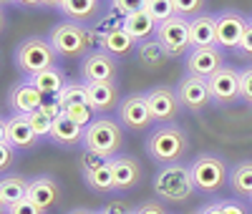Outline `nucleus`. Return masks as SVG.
Wrapping results in <instances>:
<instances>
[{"mask_svg":"<svg viewBox=\"0 0 252 214\" xmlns=\"http://www.w3.org/2000/svg\"><path fill=\"white\" fill-rule=\"evenodd\" d=\"M187 152H189V136L179 123H159L146 136V154L161 166L182 161Z\"/></svg>","mask_w":252,"mask_h":214,"instance_id":"f257e3e1","label":"nucleus"},{"mask_svg":"<svg viewBox=\"0 0 252 214\" xmlns=\"http://www.w3.org/2000/svg\"><path fill=\"white\" fill-rule=\"evenodd\" d=\"M194 191H197V186L192 182V171H189V164H184V161L161 166L154 177V194L161 202L182 204V202L192 199Z\"/></svg>","mask_w":252,"mask_h":214,"instance_id":"f03ea898","label":"nucleus"},{"mask_svg":"<svg viewBox=\"0 0 252 214\" xmlns=\"http://www.w3.org/2000/svg\"><path fill=\"white\" fill-rule=\"evenodd\" d=\"M48 43L58 58H68V61H81L91 53L94 46V33L86 26H78L73 20H61L56 23L48 33Z\"/></svg>","mask_w":252,"mask_h":214,"instance_id":"7ed1b4c3","label":"nucleus"},{"mask_svg":"<svg viewBox=\"0 0 252 214\" xmlns=\"http://www.w3.org/2000/svg\"><path fill=\"white\" fill-rule=\"evenodd\" d=\"M83 149L103 159H114L124 149V126L109 116H96L83 131Z\"/></svg>","mask_w":252,"mask_h":214,"instance_id":"20e7f679","label":"nucleus"},{"mask_svg":"<svg viewBox=\"0 0 252 214\" xmlns=\"http://www.w3.org/2000/svg\"><path fill=\"white\" fill-rule=\"evenodd\" d=\"M58 61L61 58L48 43V38H40V35H31L26 40H20V46L15 48V68L26 78H33L48 68H56Z\"/></svg>","mask_w":252,"mask_h":214,"instance_id":"39448f33","label":"nucleus"},{"mask_svg":"<svg viewBox=\"0 0 252 214\" xmlns=\"http://www.w3.org/2000/svg\"><path fill=\"white\" fill-rule=\"evenodd\" d=\"M189 171H192V182L197 191H202V194H217L229 177L227 161L217 154H199L189 164Z\"/></svg>","mask_w":252,"mask_h":214,"instance_id":"423d86ee","label":"nucleus"},{"mask_svg":"<svg viewBox=\"0 0 252 214\" xmlns=\"http://www.w3.org/2000/svg\"><path fill=\"white\" fill-rule=\"evenodd\" d=\"M159 46L164 48L166 58H187V53L192 51V35H189V20L182 15H174L169 20L157 26Z\"/></svg>","mask_w":252,"mask_h":214,"instance_id":"0eeeda50","label":"nucleus"},{"mask_svg":"<svg viewBox=\"0 0 252 214\" xmlns=\"http://www.w3.org/2000/svg\"><path fill=\"white\" fill-rule=\"evenodd\" d=\"M177 98L182 103L184 111H204L209 103H212V91H209V81L199 78V76H182V81L174 86Z\"/></svg>","mask_w":252,"mask_h":214,"instance_id":"6e6552de","label":"nucleus"},{"mask_svg":"<svg viewBox=\"0 0 252 214\" xmlns=\"http://www.w3.org/2000/svg\"><path fill=\"white\" fill-rule=\"evenodd\" d=\"M119 78V58L106 53L103 48L91 51L86 58H81V81L86 83H106Z\"/></svg>","mask_w":252,"mask_h":214,"instance_id":"1a4fd4ad","label":"nucleus"},{"mask_svg":"<svg viewBox=\"0 0 252 214\" xmlns=\"http://www.w3.org/2000/svg\"><path fill=\"white\" fill-rule=\"evenodd\" d=\"M146 103H149L154 121L159 123H177V119L184 111L172 86H154V89H149L146 91Z\"/></svg>","mask_w":252,"mask_h":214,"instance_id":"9d476101","label":"nucleus"},{"mask_svg":"<svg viewBox=\"0 0 252 214\" xmlns=\"http://www.w3.org/2000/svg\"><path fill=\"white\" fill-rule=\"evenodd\" d=\"M116 111H119V123L129 131H144L154 123L149 103H146V93H129L126 98H121V106Z\"/></svg>","mask_w":252,"mask_h":214,"instance_id":"9b49d317","label":"nucleus"},{"mask_svg":"<svg viewBox=\"0 0 252 214\" xmlns=\"http://www.w3.org/2000/svg\"><path fill=\"white\" fill-rule=\"evenodd\" d=\"M184 66L189 76H199V78H212L222 66H224V51L217 46L209 48H192L184 58Z\"/></svg>","mask_w":252,"mask_h":214,"instance_id":"f8f14e48","label":"nucleus"},{"mask_svg":"<svg viewBox=\"0 0 252 214\" xmlns=\"http://www.w3.org/2000/svg\"><path fill=\"white\" fill-rule=\"evenodd\" d=\"M247 23H250V18H245L237 10H222V13H217V48H222V51H237Z\"/></svg>","mask_w":252,"mask_h":214,"instance_id":"ddd939ff","label":"nucleus"},{"mask_svg":"<svg viewBox=\"0 0 252 214\" xmlns=\"http://www.w3.org/2000/svg\"><path fill=\"white\" fill-rule=\"evenodd\" d=\"M209 81V91H212V101L222 106H232L240 101V71L235 66H224L212 76Z\"/></svg>","mask_w":252,"mask_h":214,"instance_id":"4468645a","label":"nucleus"},{"mask_svg":"<svg viewBox=\"0 0 252 214\" xmlns=\"http://www.w3.org/2000/svg\"><path fill=\"white\" fill-rule=\"evenodd\" d=\"M43 101L46 96L31 81H18L8 91V106L13 109V114H20V116H31L33 111H38L43 106Z\"/></svg>","mask_w":252,"mask_h":214,"instance_id":"2eb2a0df","label":"nucleus"},{"mask_svg":"<svg viewBox=\"0 0 252 214\" xmlns=\"http://www.w3.org/2000/svg\"><path fill=\"white\" fill-rule=\"evenodd\" d=\"M89 86V103L91 109L101 116H106L111 111H116L121 106V89L116 81H106V83H86Z\"/></svg>","mask_w":252,"mask_h":214,"instance_id":"dca6fc26","label":"nucleus"},{"mask_svg":"<svg viewBox=\"0 0 252 214\" xmlns=\"http://www.w3.org/2000/svg\"><path fill=\"white\" fill-rule=\"evenodd\" d=\"M111 161V171H114V184H116V191H129L134 189L141 177H144V169L139 164V159L134 156H126V154H119Z\"/></svg>","mask_w":252,"mask_h":214,"instance_id":"f3484780","label":"nucleus"},{"mask_svg":"<svg viewBox=\"0 0 252 214\" xmlns=\"http://www.w3.org/2000/svg\"><path fill=\"white\" fill-rule=\"evenodd\" d=\"M28 199L35 202L43 212L53 209L61 199V186L53 177L48 174H40V177H33L31 179V186H28Z\"/></svg>","mask_w":252,"mask_h":214,"instance_id":"a211bd4d","label":"nucleus"},{"mask_svg":"<svg viewBox=\"0 0 252 214\" xmlns=\"http://www.w3.org/2000/svg\"><path fill=\"white\" fill-rule=\"evenodd\" d=\"M8 121V144L15 149V152H28L33 149L40 139L35 136V131L31 128V121L28 116H20V114H13Z\"/></svg>","mask_w":252,"mask_h":214,"instance_id":"6ab92c4d","label":"nucleus"},{"mask_svg":"<svg viewBox=\"0 0 252 214\" xmlns=\"http://www.w3.org/2000/svg\"><path fill=\"white\" fill-rule=\"evenodd\" d=\"M189 35H192V48H209L217 46V15L202 13L189 20Z\"/></svg>","mask_w":252,"mask_h":214,"instance_id":"aec40b11","label":"nucleus"},{"mask_svg":"<svg viewBox=\"0 0 252 214\" xmlns=\"http://www.w3.org/2000/svg\"><path fill=\"white\" fill-rule=\"evenodd\" d=\"M83 131H86L83 126L71 121L66 114H61L58 119H53V128L48 139L58 146H76V144H83Z\"/></svg>","mask_w":252,"mask_h":214,"instance_id":"412c9836","label":"nucleus"},{"mask_svg":"<svg viewBox=\"0 0 252 214\" xmlns=\"http://www.w3.org/2000/svg\"><path fill=\"white\" fill-rule=\"evenodd\" d=\"M61 13L78 26H86L101 15V0H63Z\"/></svg>","mask_w":252,"mask_h":214,"instance_id":"4be33fe9","label":"nucleus"},{"mask_svg":"<svg viewBox=\"0 0 252 214\" xmlns=\"http://www.w3.org/2000/svg\"><path fill=\"white\" fill-rule=\"evenodd\" d=\"M136 38H131L129 33L124 31V26L121 28H116V31H109V33H103L101 35V48L106 51V53H111V56H116V58H126V56H131L134 53V48H136Z\"/></svg>","mask_w":252,"mask_h":214,"instance_id":"5701e85b","label":"nucleus"},{"mask_svg":"<svg viewBox=\"0 0 252 214\" xmlns=\"http://www.w3.org/2000/svg\"><path fill=\"white\" fill-rule=\"evenodd\" d=\"M229 189L235 191L237 197L242 199H252V161H237L232 169H229V177H227Z\"/></svg>","mask_w":252,"mask_h":214,"instance_id":"b1692460","label":"nucleus"},{"mask_svg":"<svg viewBox=\"0 0 252 214\" xmlns=\"http://www.w3.org/2000/svg\"><path fill=\"white\" fill-rule=\"evenodd\" d=\"M121 26L131 38H136L141 43V40H149L152 35H157V26L159 23L146 10H141V13H134V15H126Z\"/></svg>","mask_w":252,"mask_h":214,"instance_id":"393cba45","label":"nucleus"},{"mask_svg":"<svg viewBox=\"0 0 252 214\" xmlns=\"http://www.w3.org/2000/svg\"><path fill=\"white\" fill-rule=\"evenodd\" d=\"M28 81H31L43 96H51V98H56V96L63 91V86L68 83V81H66V73H63L61 66L48 68V71L38 73V76H33V78H28Z\"/></svg>","mask_w":252,"mask_h":214,"instance_id":"a878e982","label":"nucleus"},{"mask_svg":"<svg viewBox=\"0 0 252 214\" xmlns=\"http://www.w3.org/2000/svg\"><path fill=\"white\" fill-rule=\"evenodd\" d=\"M83 182H86L89 189H94L96 194H111L116 191V184H114V171H111V161L101 164L98 169L83 174Z\"/></svg>","mask_w":252,"mask_h":214,"instance_id":"bb28decb","label":"nucleus"},{"mask_svg":"<svg viewBox=\"0 0 252 214\" xmlns=\"http://www.w3.org/2000/svg\"><path fill=\"white\" fill-rule=\"evenodd\" d=\"M28 186H31V179L26 177H3L0 179V199H3L5 207H10L28 197Z\"/></svg>","mask_w":252,"mask_h":214,"instance_id":"cd10ccee","label":"nucleus"},{"mask_svg":"<svg viewBox=\"0 0 252 214\" xmlns=\"http://www.w3.org/2000/svg\"><path fill=\"white\" fill-rule=\"evenodd\" d=\"M56 101L61 103V109L73 106V103H89V86H86V81H68L66 86H63V91L56 96Z\"/></svg>","mask_w":252,"mask_h":214,"instance_id":"c85d7f7f","label":"nucleus"},{"mask_svg":"<svg viewBox=\"0 0 252 214\" xmlns=\"http://www.w3.org/2000/svg\"><path fill=\"white\" fill-rule=\"evenodd\" d=\"M136 56H139V61L144 63L146 68H157V66H161V63L166 61V53H164V48L159 46L157 38L141 40L139 48H136Z\"/></svg>","mask_w":252,"mask_h":214,"instance_id":"c756f323","label":"nucleus"},{"mask_svg":"<svg viewBox=\"0 0 252 214\" xmlns=\"http://www.w3.org/2000/svg\"><path fill=\"white\" fill-rule=\"evenodd\" d=\"M63 114H66L71 121H76L78 126H83L86 128L98 114L91 109V103H73V106H66V109H63Z\"/></svg>","mask_w":252,"mask_h":214,"instance_id":"7c9ffc66","label":"nucleus"},{"mask_svg":"<svg viewBox=\"0 0 252 214\" xmlns=\"http://www.w3.org/2000/svg\"><path fill=\"white\" fill-rule=\"evenodd\" d=\"M146 13H149L157 23H164V20L174 18V0H146Z\"/></svg>","mask_w":252,"mask_h":214,"instance_id":"2f4dec72","label":"nucleus"},{"mask_svg":"<svg viewBox=\"0 0 252 214\" xmlns=\"http://www.w3.org/2000/svg\"><path fill=\"white\" fill-rule=\"evenodd\" d=\"M204 3L207 0H174V13L187 18V20H192V18L204 13Z\"/></svg>","mask_w":252,"mask_h":214,"instance_id":"473e14b6","label":"nucleus"},{"mask_svg":"<svg viewBox=\"0 0 252 214\" xmlns=\"http://www.w3.org/2000/svg\"><path fill=\"white\" fill-rule=\"evenodd\" d=\"M28 121H31V128L35 131V136L38 139H48L51 136V128H53V119H48L43 111H33L31 116H28Z\"/></svg>","mask_w":252,"mask_h":214,"instance_id":"72a5a7b5","label":"nucleus"},{"mask_svg":"<svg viewBox=\"0 0 252 214\" xmlns=\"http://www.w3.org/2000/svg\"><path fill=\"white\" fill-rule=\"evenodd\" d=\"M111 8L121 18H126V15H134V13L146 10V0H111Z\"/></svg>","mask_w":252,"mask_h":214,"instance_id":"f704fd0d","label":"nucleus"},{"mask_svg":"<svg viewBox=\"0 0 252 214\" xmlns=\"http://www.w3.org/2000/svg\"><path fill=\"white\" fill-rule=\"evenodd\" d=\"M240 101L252 106V63L240 71Z\"/></svg>","mask_w":252,"mask_h":214,"instance_id":"c9c22d12","label":"nucleus"},{"mask_svg":"<svg viewBox=\"0 0 252 214\" xmlns=\"http://www.w3.org/2000/svg\"><path fill=\"white\" fill-rule=\"evenodd\" d=\"M235 53H237L242 61L252 63V18H250V23H247L245 33H242V40H240V46H237Z\"/></svg>","mask_w":252,"mask_h":214,"instance_id":"e433bc0d","label":"nucleus"},{"mask_svg":"<svg viewBox=\"0 0 252 214\" xmlns=\"http://www.w3.org/2000/svg\"><path fill=\"white\" fill-rule=\"evenodd\" d=\"M106 161L109 159H103V156H98V154L86 152V149H83V154H81V174H89V171L98 169L101 164H106Z\"/></svg>","mask_w":252,"mask_h":214,"instance_id":"4c0bfd02","label":"nucleus"},{"mask_svg":"<svg viewBox=\"0 0 252 214\" xmlns=\"http://www.w3.org/2000/svg\"><path fill=\"white\" fill-rule=\"evenodd\" d=\"M8 214H46V212L40 209L35 202H31V199L26 197V199H20V202L10 204V207H8Z\"/></svg>","mask_w":252,"mask_h":214,"instance_id":"58836bf2","label":"nucleus"},{"mask_svg":"<svg viewBox=\"0 0 252 214\" xmlns=\"http://www.w3.org/2000/svg\"><path fill=\"white\" fill-rule=\"evenodd\" d=\"M217 212L220 214H247V207L235 202V199H222V202H215Z\"/></svg>","mask_w":252,"mask_h":214,"instance_id":"ea45409f","label":"nucleus"},{"mask_svg":"<svg viewBox=\"0 0 252 214\" xmlns=\"http://www.w3.org/2000/svg\"><path fill=\"white\" fill-rule=\"evenodd\" d=\"M15 161V149L10 144H0V171L10 169Z\"/></svg>","mask_w":252,"mask_h":214,"instance_id":"a19ab883","label":"nucleus"},{"mask_svg":"<svg viewBox=\"0 0 252 214\" xmlns=\"http://www.w3.org/2000/svg\"><path fill=\"white\" fill-rule=\"evenodd\" d=\"M134 214H166V209L161 207V202H141Z\"/></svg>","mask_w":252,"mask_h":214,"instance_id":"79ce46f5","label":"nucleus"},{"mask_svg":"<svg viewBox=\"0 0 252 214\" xmlns=\"http://www.w3.org/2000/svg\"><path fill=\"white\" fill-rule=\"evenodd\" d=\"M40 111H43L48 119H58L61 114H63V109H61V103L53 98V101H43V106H40Z\"/></svg>","mask_w":252,"mask_h":214,"instance_id":"37998d69","label":"nucleus"},{"mask_svg":"<svg viewBox=\"0 0 252 214\" xmlns=\"http://www.w3.org/2000/svg\"><path fill=\"white\" fill-rule=\"evenodd\" d=\"M103 214H134L131 209H126L124 204H109L106 209H101Z\"/></svg>","mask_w":252,"mask_h":214,"instance_id":"c03bdc74","label":"nucleus"},{"mask_svg":"<svg viewBox=\"0 0 252 214\" xmlns=\"http://www.w3.org/2000/svg\"><path fill=\"white\" fill-rule=\"evenodd\" d=\"M0 144H8V121L0 119Z\"/></svg>","mask_w":252,"mask_h":214,"instance_id":"a18cd8bd","label":"nucleus"},{"mask_svg":"<svg viewBox=\"0 0 252 214\" xmlns=\"http://www.w3.org/2000/svg\"><path fill=\"white\" fill-rule=\"evenodd\" d=\"M18 5H23V8H40L43 5V0H15Z\"/></svg>","mask_w":252,"mask_h":214,"instance_id":"49530a36","label":"nucleus"},{"mask_svg":"<svg viewBox=\"0 0 252 214\" xmlns=\"http://www.w3.org/2000/svg\"><path fill=\"white\" fill-rule=\"evenodd\" d=\"M194 214H220V212H217V207H215V204H207V207H202V209H197Z\"/></svg>","mask_w":252,"mask_h":214,"instance_id":"de8ad7c7","label":"nucleus"},{"mask_svg":"<svg viewBox=\"0 0 252 214\" xmlns=\"http://www.w3.org/2000/svg\"><path fill=\"white\" fill-rule=\"evenodd\" d=\"M61 5H63V0H43V8H56V10H61Z\"/></svg>","mask_w":252,"mask_h":214,"instance_id":"09e8293b","label":"nucleus"},{"mask_svg":"<svg viewBox=\"0 0 252 214\" xmlns=\"http://www.w3.org/2000/svg\"><path fill=\"white\" fill-rule=\"evenodd\" d=\"M5 31V13H3V8H0V33Z\"/></svg>","mask_w":252,"mask_h":214,"instance_id":"8fccbe9b","label":"nucleus"},{"mask_svg":"<svg viewBox=\"0 0 252 214\" xmlns=\"http://www.w3.org/2000/svg\"><path fill=\"white\" fill-rule=\"evenodd\" d=\"M68 214H94V212H89V209H71Z\"/></svg>","mask_w":252,"mask_h":214,"instance_id":"3c124183","label":"nucleus"},{"mask_svg":"<svg viewBox=\"0 0 252 214\" xmlns=\"http://www.w3.org/2000/svg\"><path fill=\"white\" fill-rule=\"evenodd\" d=\"M0 214H8V207L3 204V199H0Z\"/></svg>","mask_w":252,"mask_h":214,"instance_id":"603ef678","label":"nucleus"},{"mask_svg":"<svg viewBox=\"0 0 252 214\" xmlns=\"http://www.w3.org/2000/svg\"><path fill=\"white\" fill-rule=\"evenodd\" d=\"M10 3H15V0H0V8H3V5H10Z\"/></svg>","mask_w":252,"mask_h":214,"instance_id":"864d4df0","label":"nucleus"},{"mask_svg":"<svg viewBox=\"0 0 252 214\" xmlns=\"http://www.w3.org/2000/svg\"><path fill=\"white\" fill-rule=\"evenodd\" d=\"M94 214H103V212H94Z\"/></svg>","mask_w":252,"mask_h":214,"instance_id":"5fc2aeb1","label":"nucleus"},{"mask_svg":"<svg viewBox=\"0 0 252 214\" xmlns=\"http://www.w3.org/2000/svg\"><path fill=\"white\" fill-rule=\"evenodd\" d=\"M250 202H252V199H250Z\"/></svg>","mask_w":252,"mask_h":214,"instance_id":"6e6d98bb","label":"nucleus"}]
</instances>
